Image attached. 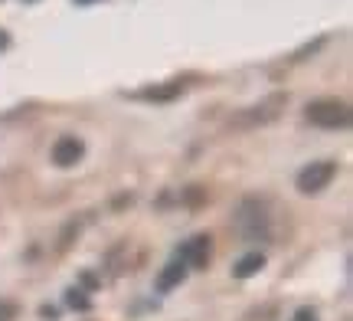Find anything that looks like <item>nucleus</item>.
I'll return each mask as SVG.
<instances>
[{"mask_svg":"<svg viewBox=\"0 0 353 321\" xmlns=\"http://www.w3.org/2000/svg\"><path fill=\"white\" fill-rule=\"evenodd\" d=\"M236 230H239L242 240H265L268 236V213H265V204L255 200V197H245L239 204V213H236Z\"/></svg>","mask_w":353,"mask_h":321,"instance_id":"obj_1","label":"nucleus"},{"mask_svg":"<svg viewBox=\"0 0 353 321\" xmlns=\"http://www.w3.org/2000/svg\"><path fill=\"white\" fill-rule=\"evenodd\" d=\"M285 102H288V95L275 92V95H268L265 102H259V105H252V108L239 112V115L229 121V128H255V125H268V121H275V118L281 115Z\"/></svg>","mask_w":353,"mask_h":321,"instance_id":"obj_2","label":"nucleus"},{"mask_svg":"<svg viewBox=\"0 0 353 321\" xmlns=\"http://www.w3.org/2000/svg\"><path fill=\"white\" fill-rule=\"evenodd\" d=\"M307 121L317 128H347L350 125V108L341 99H317L307 105Z\"/></svg>","mask_w":353,"mask_h":321,"instance_id":"obj_3","label":"nucleus"},{"mask_svg":"<svg viewBox=\"0 0 353 321\" xmlns=\"http://www.w3.org/2000/svg\"><path fill=\"white\" fill-rule=\"evenodd\" d=\"M334 177H337V164H334V161H311V164L298 174V191L317 193V191H324Z\"/></svg>","mask_w":353,"mask_h":321,"instance_id":"obj_4","label":"nucleus"},{"mask_svg":"<svg viewBox=\"0 0 353 321\" xmlns=\"http://www.w3.org/2000/svg\"><path fill=\"white\" fill-rule=\"evenodd\" d=\"M176 259L187 266V269H206V262H210V236H193L187 243L180 246V253Z\"/></svg>","mask_w":353,"mask_h":321,"instance_id":"obj_5","label":"nucleus"},{"mask_svg":"<svg viewBox=\"0 0 353 321\" xmlns=\"http://www.w3.org/2000/svg\"><path fill=\"white\" fill-rule=\"evenodd\" d=\"M82 155H85V144H82V138H76V135H63L59 142L52 144V161H56L59 167L79 164Z\"/></svg>","mask_w":353,"mask_h":321,"instance_id":"obj_6","label":"nucleus"},{"mask_svg":"<svg viewBox=\"0 0 353 321\" xmlns=\"http://www.w3.org/2000/svg\"><path fill=\"white\" fill-rule=\"evenodd\" d=\"M183 279H187V266H183L180 259H174V262H167L164 272L157 275V292H170V289H176Z\"/></svg>","mask_w":353,"mask_h":321,"instance_id":"obj_7","label":"nucleus"},{"mask_svg":"<svg viewBox=\"0 0 353 321\" xmlns=\"http://www.w3.org/2000/svg\"><path fill=\"white\" fill-rule=\"evenodd\" d=\"M262 269H265V256H262V253H245V256L232 266V275H236V279H252V275H259Z\"/></svg>","mask_w":353,"mask_h":321,"instance_id":"obj_8","label":"nucleus"},{"mask_svg":"<svg viewBox=\"0 0 353 321\" xmlns=\"http://www.w3.org/2000/svg\"><path fill=\"white\" fill-rule=\"evenodd\" d=\"M183 92V82H170V86H161V89H144L141 99H151V102H170Z\"/></svg>","mask_w":353,"mask_h":321,"instance_id":"obj_9","label":"nucleus"},{"mask_svg":"<svg viewBox=\"0 0 353 321\" xmlns=\"http://www.w3.org/2000/svg\"><path fill=\"white\" fill-rule=\"evenodd\" d=\"M65 305L76 311H88L92 309V298H88L82 289H69V292H65Z\"/></svg>","mask_w":353,"mask_h":321,"instance_id":"obj_10","label":"nucleus"},{"mask_svg":"<svg viewBox=\"0 0 353 321\" xmlns=\"http://www.w3.org/2000/svg\"><path fill=\"white\" fill-rule=\"evenodd\" d=\"M242 321H278V305H259V309H252Z\"/></svg>","mask_w":353,"mask_h":321,"instance_id":"obj_11","label":"nucleus"},{"mask_svg":"<svg viewBox=\"0 0 353 321\" xmlns=\"http://www.w3.org/2000/svg\"><path fill=\"white\" fill-rule=\"evenodd\" d=\"M17 318V305L13 302H0V321H13Z\"/></svg>","mask_w":353,"mask_h":321,"instance_id":"obj_12","label":"nucleus"},{"mask_svg":"<svg viewBox=\"0 0 353 321\" xmlns=\"http://www.w3.org/2000/svg\"><path fill=\"white\" fill-rule=\"evenodd\" d=\"M203 197H206V193H203L200 187H190V191H187V197H183V200H187L190 206H196V204H200V200H203Z\"/></svg>","mask_w":353,"mask_h":321,"instance_id":"obj_13","label":"nucleus"},{"mask_svg":"<svg viewBox=\"0 0 353 321\" xmlns=\"http://www.w3.org/2000/svg\"><path fill=\"white\" fill-rule=\"evenodd\" d=\"M291 321H317V311L314 309H298Z\"/></svg>","mask_w":353,"mask_h":321,"instance_id":"obj_14","label":"nucleus"},{"mask_svg":"<svg viewBox=\"0 0 353 321\" xmlns=\"http://www.w3.org/2000/svg\"><path fill=\"white\" fill-rule=\"evenodd\" d=\"M39 315H43V321H56V309H50V305H43Z\"/></svg>","mask_w":353,"mask_h":321,"instance_id":"obj_15","label":"nucleus"},{"mask_svg":"<svg viewBox=\"0 0 353 321\" xmlns=\"http://www.w3.org/2000/svg\"><path fill=\"white\" fill-rule=\"evenodd\" d=\"M7 46H10V37H7V33L0 30V50H7Z\"/></svg>","mask_w":353,"mask_h":321,"instance_id":"obj_16","label":"nucleus"},{"mask_svg":"<svg viewBox=\"0 0 353 321\" xmlns=\"http://www.w3.org/2000/svg\"><path fill=\"white\" fill-rule=\"evenodd\" d=\"M82 3H88V0H82Z\"/></svg>","mask_w":353,"mask_h":321,"instance_id":"obj_17","label":"nucleus"}]
</instances>
